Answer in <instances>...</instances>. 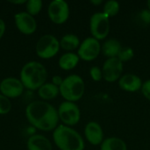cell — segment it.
Listing matches in <instances>:
<instances>
[{
	"instance_id": "1",
	"label": "cell",
	"mask_w": 150,
	"mask_h": 150,
	"mask_svg": "<svg viewBox=\"0 0 150 150\" xmlns=\"http://www.w3.org/2000/svg\"><path fill=\"white\" fill-rule=\"evenodd\" d=\"M25 116L32 126L41 131L54 130L58 127V111L44 101L37 100L30 103L26 106Z\"/></svg>"
},
{
	"instance_id": "2",
	"label": "cell",
	"mask_w": 150,
	"mask_h": 150,
	"mask_svg": "<svg viewBox=\"0 0 150 150\" xmlns=\"http://www.w3.org/2000/svg\"><path fill=\"white\" fill-rule=\"evenodd\" d=\"M53 139L60 150L84 149V142L80 134L68 126H58L53 133Z\"/></svg>"
},
{
	"instance_id": "3",
	"label": "cell",
	"mask_w": 150,
	"mask_h": 150,
	"mask_svg": "<svg viewBox=\"0 0 150 150\" xmlns=\"http://www.w3.org/2000/svg\"><path fill=\"white\" fill-rule=\"evenodd\" d=\"M47 72L46 68L39 62L25 63L20 72V81L28 90H39L46 82Z\"/></svg>"
},
{
	"instance_id": "4",
	"label": "cell",
	"mask_w": 150,
	"mask_h": 150,
	"mask_svg": "<svg viewBox=\"0 0 150 150\" xmlns=\"http://www.w3.org/2000/svg\"><path fill=\"white\" fill-rule=\"evenodd\" d=\"M60 93L66 101L76 102L82 98L85 91V84L83 78L78 75H70L63 79L59 87Z\"/></svg>"
},
{
	"instance_id": "5",
	"label": "cell",
	"mask_w": 150,
	"mask_h": 150,
	"mask_svg": "<svg viewBox=\"0 0 150 150\" xmlns=\"http://www.w3.org/2000/svg\"><path fill=\"white\" fill-rule=\"evenodd\" d=\"M60 41L51 34L41 36L36 44V54L41 59H50L59 52Z\"/></svg>"
},
{
	"instance_id": "6",
	"label": "cell",
	"mask_w": 150,
	"mask_h": 150,
	"mask_svg": "<svg viewBox=\"0 0 150 150\" xmlns=\"http://www.w3.org/2000/svg\"><path fill=\"white\" fill-rule=\"evenodd\" d=\"M109 18L103 12H96L91 17L90 30L93 38L101 40L108 36L110 32Z\"/></svg>"
},
{
	"instance_id": "7",
	"label": "cell",
	"mask_w": 150,
	"mask_h": 150,
	"mask_svg": "<svg viewBox=\"0 0 150 150\" xmlns=\"http://www.w3.org/2000/svg\"><path fill=\"white\" fill-rule=\"evenodd\" d=\"M59 120H62L65 126L76 125L81 118V112L79 107L73 102L65 101L62 102L58 109Z\"/></svg>"
},
{
	"instance_id": "8",
	"label": "cell",
	"mask_w": 150,
	"mask_h": 150,
	"mask_svg": "<svg viewBox=\"0 0 150 150\" xmlns=\"http://www.w3.org/2000/svg\"><path fill=\"white\" fill-rule=\"evenodd\" d=\"M47 13L53 23L57 25L63 24L69 16V4L64 0H54L48 5Z\"/></svg>"
},
{
	"instance_id": "9",
	"label": "cell",
	"mask_w": 150,
	"mask_h": 150,
	"mask_svg": "<svg viewBox=\"0 0 150 150\" xmlns=\"http://www.w3.org/2000/svg\"><path fill=\"white\" fill-rule=\"evenodd\" d=\"M100 52L101 45L99 40L93 37H89L80 44L77 50V55L83 61L91 62L99 55Z\"/></svg>"
},
{
	"instance_id": "10",
	"label": "cell",
	"mask_w": 150,
	"mask_h": 150,
	"mask_svg": "<svg viewBox=\"0 0 150 150\" xmlns=\"http://www.w3.org/2000/svg\"><path fill=\"white\" fill-rule=\"evenodd\" d=\"M123 62H121L117 57L108 58L102 68L103 78L109 83H113L122 76Z\"/></svg>"
},
{
	"instance_id": "11",
	"label": "cell",
	"mask_w": 150,
	"mask_h": 150,
	"mask_svg": "<svg viewBox=\"0 0 150 150\" xmlns=\"http://www.w3.org/2000/svg\"><path fill=\"white\" fill-rule=\"evenodd\" d=\"M0 91L6 98H18L24 91V85L21 81L15 77H7L1 82Z\"/></svg>"
},
{
	"instance_id": "12",
	"label": "cell",
	"mask_w": 150,
	"mask_h": 150,
	"mask_svg": "<svg viewBox=\"0 0 150 150\" xmlns=\"http://www.w3.org/2000/svg\"><path fill=\"white\" fill-rule=\"evenodd\" d=\"M15 25L19 32L24 34H32L36 31L37 23L35 18L26 11H21L14 16Z\"/></svg>"
},
{
	"instance_id": "13",
	"label": "cell",
	"mask_w": 150,
	"mask_h": 150,
	"mask_svg": "<svg viewBox=\"0 0 150 150\" xmlns=\"http://www.w3.org/2000/svg\"><path fill=\"white\" fill-rule=\"evenodd\" d=\"M84 134L87 141L94 145H101L104 141V133L101 126L94 121L89 122L84 128Z\"/></svg>"
},
{
	"instance_id": "14",
	"label": "cell",
	"mask_w": 150,
	"mask_h": 150,
	"mask_svg": "<svg viewBox=\"0 0 150 150\" xmlns=\"http://www.w3.org/2000/svg\"><path fill=\"white\" fill-rule=\"evenodd\" d=\"M142 81L141 77L134 74H127L122 76L119 80L120 87L128 92H135L139 90H142Z\"/></svg>"
},
{
	"instance_id": "15",
	"label": "cell",
	"mask_w": 150,
	"mask_h": 150,
	"mask_svg": "<svg viewBox=\"0 0 150 150\" xmlns=\"http://www.w3.org/2000/svg\"><path fill=\"white\" fill-rule=\"evenodd\" d=\"M28 150H52V144L47 138L40 134L32 135L27 141Z\"/></svg>"
},
{
	"instance_id": "16",
	"label": "cell",
	"mask_w": 150,
	"mask_h": 150,
	"mask_svg": "<svg viewBox=\"0 0 150 150\" xmlns=\"http://www.w3.org/2000/svg\"><path fill=\"white\" fill-rule=\"evenodd\" d=\"M122 46L120 42L116 39H109L101 47V50L103 54L108 58L117 57L119 53L120 52Z\"/></svg>"
},
{
	"instance_id": "17",
	"label": "cell",
	"mask_w": 150,
	"mask_h": 150,
	"mask_svg": "<svg viewBox=\"0 0 150 150\" xmlns=\"http://www.w3.org/2000/svg\"><path fill=\"white\" fill-rule=\"evenodd\" d=\"M60 93V89L58 86L52 83H45L39 90L38 94L40 98L44 100H51L55 98Z\"/></svg>"
},
{
	"instance_id": "18",
	"label": "cell",
	"mask_w": 150,
	"mask_h": 150,
	"mask_svg": "<svg viewBox=\"0 0 150 150\" xmlns=\"http://www.w3.org/2000/svg\"><path fill=\"white\" fill-rule=\"evenodd\" d=\"M79 56L74 53H66L59 59V66L62 69L70 70L76 67L79 62Z\"/></svg>"
},
{
	"instance_id": "19",
	"label": "cell",
	"mask_w": 150,
	"mask_h": 150,
	"mask_svg": "<svg viewBox=\"0 0 150 150\" xmlns=\"http://www.w3.org/2000/svg\"><path fill=\"white\" fill-rule=\"evenodd\" d=\"M100 150H127L126 142L117 137H110L103 141Z\"/></svg>"
},
{
	"instance_id": "20",
	"label": "cell",
	"mask_w": 150,
	"mask_h": 150,
	"mask_svg": "<svg viewBox=\"0 0 150 150\" xmlns=\"http://www.w3.org/2000/svg\"><path fill=\"white\" fill-rule=\"evenodd\" d=\"M60 47L66 51H73L80 47V40L76 34H66L61 39Z\"/></svg>"
},
{
	"instance_id": "21",
	"label": "cell",
	"mask_w": 150,
	"mask_h": 150,
	"mask_svg": "<svg viewBox=\"0 0 150 150\" xmlns=\"http://www.w3.org/2000/svg\"><path fill=\"white\" fill-rule=\"evenodd\" d=\"M119 11H120V4L115 0H110L105 4L102 12L105 13L108 18H111L116 16L119 13Z\"/></svg>"
},
{
	"instance_id": "22",
	"label": "cell",
	"mask_w": 150,
	"mask_h": 150,
	"mask_svg": "<svg viewBox=\"0 0 150 150\" xmlns=\"http://www.w3.org/2000/svg\"><path fill=\"white\" fill-rule=\"evenodd\" d=\"M26 12L33 17L39 14L42 8V2L40 0H29L25 4Z\"/></svg>"
},
{
	"instance_id": "23",
	"label": "cell",
	"mask_w": 150,
	"mask_h": 150,
	"mask_svg": "<svg viewBox=\"0 0 150 150\" xmlns=\"http://www.w3.org/2000/svg\"><path fill=\"white\" fill-rule=\"evenodd\" d=\"M134 56V51L132 47H122V48H121L120 52L119 53L117 58L121 62H128V61L132 60Z\"/></svg>"
},
{
	"instance_id": "24",
	"label": "cell",
	"mask_w": 150,
	"mask_h": 150,
	"mask_svg": "<svg viewBox=\"0 0 150 150\" xmlns=\"http://www.w3.org/2000/svg\"><path fill=\"white\" fill-rule=\"evenodd\" d=\"M11 109V103L8 98L0 94V115L7 114Z\"/></svg>"
},
{
	"instance_id": "25",
	"label": "cell",
	"mask_w": 150,
	"mask_h": 150,
	"mask_svg": "<svg viewBox=\"0 0 150 150\" xmlns=\"http://www.w3.org/2000/svg\"><path fill=\"white\" fill-rule=\"evenodd\" d=\"M90 75H91V77L92 78V80L95 81V82H99L103 78L102 69L99 67H98V66H94V67H92L91 69Z\"/></svg>"
},
{
	"instance_id": "26",
	"label": "cell",
	"mask_w": 150,
	"mask_h": 150,
	"mask_svg": "<svg viewBox=\"0 0 150 150\" xmlns=\"http://www.w3.org/2000/svg\"><path fill=\"white\" fill-rule=\"evenodd\" d=\"M142 92L143 96L150 101V79L143 83L142 87Z\"/></svg>"
},
{
	"instance_id": "27",
	"label": "cell",
	"mask_w": 150,
	"mask_h": 150,
	"mask_svg": "<svg viewBox=\"0 0 150 150\" xmlns=\"http://www.w3.org/2000/svg\"><path fill=\"white\" fill-rule=\"evenodd\" d=\"M139 17L145 24H150V11L149 9L142 11L139 14Z\"/></svg>"
},
{
	"instance_id": "28",
	"label": "cell",
	"mask_w": 150,
	"mask_h": 150,
	"mask_svg": "<svg viewBox=\"0 0 150 150\" xmlns=\"http://www.w3.org/2000/svg\"><path fill=\"white\" fill-rule=\"evenodd\" d=\"M62 82H63V79L60 76H54L53 77V79H52V83H54V85H56L58 87L61 86V84L62 83Z\"/></svg>"
},
{
	"instance_id": "29",
	"label": "cell",
	"mask_w": 150,
	"mask_h": 150,
	"mask_svg": "<svg viewBox=\"0 0 150 150\" xmlns=\"http://www.w3.org/2000/svg\"><path fill=\"white\" fill-rule=\"evenodd\" d=\"M4 32H5V23L3 19L0 18V39L3 37Z\"/></svg>"
},
{
	"instance_id": "30",
	"label": "cell",
	"mask_w": 150,
	"mask_h": 150,
	"mask_svg": "<svg viewBox=\"0 0 150 150\" xmlns=\"http://www.w3.org/2000/svg\"><path fill=\"white\" fill-rule=\"evenodd\" d=\"M27 1L25 0H19V1H10V3L11 4H26Z\"/></svg>"
},
{
	"instance_id": "31",
	"label": "cell",
	"mask_w": 150,
	"mask_h": 150,
	"mask_svg": "<svg viewBox=\"0 0 150 150\" xmlns=\"http://www.w3.org/2000/svg\"><path fill=\"white\" fill-rule=\"evenodd\" d=\"M91 3L94 5H99L102 4V0H91Z\"/></svg>"
},
{
	"instance_id": "32",
	"label": "cell",
	"mask_w": 150,
	"mask_h": 150,
	"mask_svg": "<svg viewBox=\"0 0 150 150\" xmlns=\"http://www.w3.org/2000/svg\"><path fill=\"white\" fill-rule=\"evenodd\" d=\"M147 5H148V8H149V10L150 11V0L148 1V3H147Z\"/></svg>"
},
{
	"instance_id": "33",
	"label": "cell",
	"mask_w": 150,
	"mask_h": 150,
	"mask_svg": "<svg viewBox=\"0 0 150 150\" xmlns=\"http://www.w3.org/2000/svg\"><path fill=\"white\" fill-rule=\"evenodd\" d=\"M0 84H1V82H0Z\"/></svg>"
}]
</instances>
